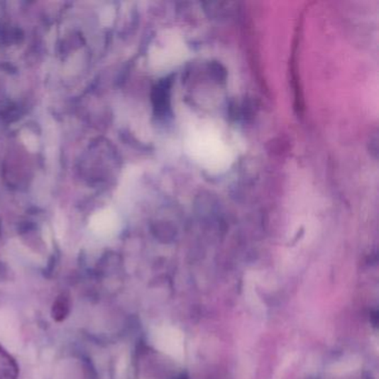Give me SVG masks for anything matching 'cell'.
I'll list each match as a JSON object with an SVG mask.
<instances>
[{
  "label": "cell",
  "mask_w": 379,
  "mask_h": 379,
  "mask_svg": "<svg viewBox=\"0 0 379 379\" xmlns=\"http://www.w3.org/2000/svg\"><path fill=\"white\" fill-rule=\"evenodd\" d=\"M18 367L7 351L0 347V379H17Z\"/></svg>",
  "instance_id": "cell-1"
},
{
  "label": "cell",
  "mask_w": 379,
  "mask_h": 379,
  "mask_svg": "<svg viewBox=\"0 0 379 379\" xmlns=\"http://www.w3.org/2000/svg\"><path fill=\"white\" fill-rule=\"evenodd\" d=\"M68 302H67L66 298H60V300H57L56 305H55V315L57 316H64L67 314V310H68Z\"/></svg>",
  "instance_id": "cell-2"
}]
</instances>
